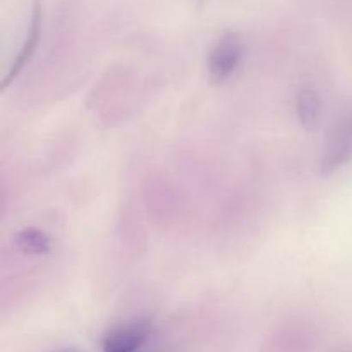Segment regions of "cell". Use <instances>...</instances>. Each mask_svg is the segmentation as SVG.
I'll use <instances>...</instances> for the list:
<instances>
[{
    "label": "cell",
    "instance_id": "52a82bcc",
    "mask_svg": "<svg viewBox=\"0 0 352 352\" xmlns=\"http://www.w3.org/2000/svg\"><path fill=\"white\" fill-rule=\"evenodd\" d=\"M60 352H78V351H74V349H64V351H60Z\"/></svg>",
    "mask_w": 352,
    "mask_h": 352
},
{
    "label": "cell",
    "instance_id": "6da1fadb",
    "mask_svg": "<svg viewBox=\"0 0 352 352\" xmlns=\"http://www.w3.org/2000/svg\"><path fill=\"white\" fill-rule=\"evenodd\" d=\"M244 55L243 40L236 33H226L208 54V78L213 85H223L234 76Z\"/></svg>",
    "mask_w": 352,
    "mask_h": 352
},
{
    "label": "cell",
    "instance_id": "277c9868",
    "mask_svg": "<svg viewBox=\"0 0 352 352\" xmlns=\"http://www.w3.org/2000/svg\"><path fill=\"white\" fill-rule=\"evenodd\" d=\"M150 323L134 322L113 329L103 340V352H138L150 336Z\"/></svg>",
    "mask_w": 352,
    "mask_h": 352
},
{
    "label": "cell",
    "instance_id": "3957f363",
    "mask_svg": "<svg viewBox=\"0 0 352 352\" xmlns=\"http://www.w3.org/2000/svg\"><path fill=\"white\" fill-rule=\"evenodd\" d=\"M40 36H41V6H40V2L36 0V2H34V7H33V14H31L30 30H28L26 38H24L23 47L19 48L16 58H14V62L10 64L9 71H7L6 78H3L2 86H0V88L6 89L7 86H9L10 82H12L14 79H16L17 76L24 71V67L30 64V60L33 58L34 52H36L38 43H40Z\"/></svg>",
    "mask_w": 352,
    "mask_h": 352
},
{
    "label": "cell",
    "instance_id": "5b68a950",
    "mask_svg": "<svg viewBox=\"0 0 352 352\" xmlns=\"http://www.w3.org/2000/svg\"><path fill=\"white\" fill-rule=\"evenodd\" d=\"M296 116L306 131H315L323 116V102L320 93L311 86H302L296 95Z\"/></svg>",
    "mask_w": 352,
    "mask_h": 352
},
{
    "label": "cell",
    "instance_id": "ba28073f",
    "mask_svg": "<svg viewBox=\"0 0 352 352\" xmlns=\"http://www.w3.org/2000/svg\"><path fill=\"white\" fill-rule=\"evenodd\" d=\"M351 126H352V119H351Z\"/></svg>",
    "mask_w": 352,
    "mask_h": 352
},
{
    "label": "cell",
    "instance_id": "8992f818",
    "mask_svg": "<svg viewBox=\"0 0 352 352\" xmlns=\"http://www.w3.org/2000/svg\"><path fill=\"white\" fill-rule=\"evenodd\" d=\"M14 246L28 256H47L52 251V239L36 227H24L14 236Z\"/></svg>",
    "mask_w": 352,
    "mask_h": 352
},
{
    "label": "cell",
    "instance_id": "7a4b0ae2",
    "mask_svg": "<svg viewBox=\"0 0 352 352\" xmlns=\"http://www.w3.org/2000/svg\"><path fill=\"white\" fill-rule=\"evenodd\" d=\"M352 158V126L351 120L339 124L327 140L320 158V174L332 175L347 165Z\"/></svg>",
    "mask_w": 352,
    "mask_h": 352
}]
</instances>
